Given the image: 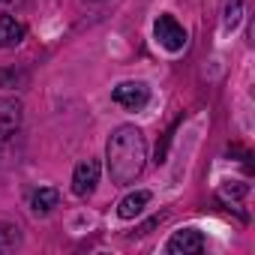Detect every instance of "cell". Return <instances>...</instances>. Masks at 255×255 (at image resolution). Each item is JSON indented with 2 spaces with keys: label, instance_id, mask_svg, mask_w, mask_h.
<instances>
[{
  "label": "cell",
  "instance_id": "obj_7",
  "mask_svg": "<svg viewBox=\"0 0 255 255\" xmlns=\"http://www.w3.org/2000/svg\"><path fill=\"white\" fill-rule=\"evenodd\" d=\"M24 36H27V27L12 12L0 15V48H15V45L24 42Z\"/></svg>",
  "mask_w": 255,
  "mask_h": 255
},
{
  "label": "cell",
  "instance_id": "obj_10",
  "mask_svg": "<svg viewBox=\"0 0 255 255\" xmlns=\"http://www.w3.org/2000/svg\"><path fill=\"white\" fill-rule=\"evenodd\" d=\"M18 243H21V234H18V228H12V225L0 228V252H12Z\"/></svg>",
  "mask_w": 255,
  "mask_h": 255
},
{
  "label": "cell",
  "instance_id": "obj_6",
  "mask_svg": "<svg viewBox=\"0 0 255 255\" xmlns=\"http://www.w3.org/2000/svg\"><path fill=\"white\" fill-rule=\"evenodd\" d=\"M99 171H102L99 159H84V162H78L75 171H72V192H75L78 198L93 195V189H96V183H99Z\"/></svg>",
  "mask_w": 255,
  "mask_h": 255
},
{
  "label": "cell",
  "instance_id": "obj_3",
  "mask_svg": "<svg viewBox=\"0 0 255 255\" xmlns=\"http://www.w3.org/2000/svg\"><path fill=\"white\" fill-rule=\"evenodd\" d=\"M111 99H114L120 108H126V111H141V108H147V102H150V87H147L144 81H120V84L111 90Z\"/></svg>",
  "mask_w": 255,
  "mask_h": 255
},
{
  "label": "cell",
  "instance_id": "obj_2",
  "mask_svg": "<svg viewBox=\"0 0 255 255\" xmlns=\"http://www.w3.org/2000/svg\"><path fill=\"white\" fill-rule=\"evenodd\" d=\"M153 36H156V42H159L165 51H171V54L183 51V45H186V30H183V24H180L174 15H168V12L153 21Z\"/></svg>",
  "mask_w": 255,
  "mask_h": 255
},
{
  "label": "cell",
  "instance_id": "obj_9",
  "mask_svg": "<svg viewBox=\"0 0 255 255\" xmlns=\"http://www.w3.org/2000/svg\"><path fill=\"white\" fill-rule=\"evenodd\" d=\"M57 204H60V192H57L54 186H42V189H36V192L30 195V210H33L36 216H48Z\"/></svg>",
  "mask_w": 255,
  "mask_h": 255
},
{
  "label": "cell",
  "instance_id": "obj_12",
  "mask_svg": "<svg viewBox=\"0 0 255 255\" xmlns=\"http://www.w3.org/2000/svg\"><path fill=\"white\" fill-rule=\"evenodd\" d=\"M27 3V0H0V9L3 12H15V9H21Z\"/></svg>",
  "mask_w": 255,
  "mask_h": 255
},
{
  "label": "cell",
  "instance_id": "obj_8",
  "mask_svg": "<svg viewBox=\"0 0 255 255\" xmlns=\"http://www.w3.org/2000/svg\"><path fill=\"white\" fill-rule=\"evenodd\" d=\"M150 198H153L150 189H135V192H129L126 198H120V204H117V216H120V219H135V216L150 204Z\"/></svg>",
  "mask_w": 255,
  "mask_h": 255
},
{
  "label": "cell",
  "instance_id": "obj_13",
  "mask_svg": "<svg viewBox=\"0 0 255 255\" xmlns=\"http://www.w3.org/2000/svg\"><path fill=\"white\" fill-rule=\"evenodd\" d=\"M87 3H102V0H87Z\"/></svg>",
  "mask_w": 255,
  "mask_h": 255
},
{
  "label": "cell",
  "instance_id": "obj_11",
  "mask_svg": "<svg viewBox=\"0 0 255 255\" xmlns=\"http://www.w3.org/2000/svg\"><path fill=\"white\" fill-rule=\"evenodd\" d=\"M240 12H243V3H240V0H231L228 12H225V30H234L240 24Z\"/></svg>",
  "mask_w": 255,
  "mask_h": 255
},
{
  "label": "cell",
  "instance_id": "obj_1",
  "mask_svg": "<svg viewBox=\"0 0 255 255\" xmlns=\"http://www.w3.org/2000/svg\"><path fill=\"white\" fill-rule=\"evenodd\" d=\"M147 162V138L135 123H120L108 135L105 144V165L111 174V183L129 186L141 177Z\"/></svg>",
  "mask_w": 255,
  "mask_h": 255
},
{
  "label": "cell",
  "instance_id": "obj_5",
  "mask_svg": "<svg viewBox=\"0 0 255 255\" xmlns=\"http://www.w3.org/2000/svg\"><path fill=\"white\" fill-rule=\"evenodd\" d=\"M204 246H207V240L198 228H180L168 237L165 252H171V255H198V252H204Z\"/></svg>",
  "mask_w": 255,
  "mask_h": 255
},
{
  "label": "cell",
  "instance_id": "obj_4",
  "mask_svg": "<svg viewBox=\"0 0 255 255\" xmlns=\"http://www.w3.org/2000/svg\"><path fill=\"white\" fill-rule=\"evenodd\" d=\"M21 117H24V108L15 96H0V147L18 135Z\"/></svg>",
  "mask_w": 255,
  "mask_h": 255
}]
</instances>
